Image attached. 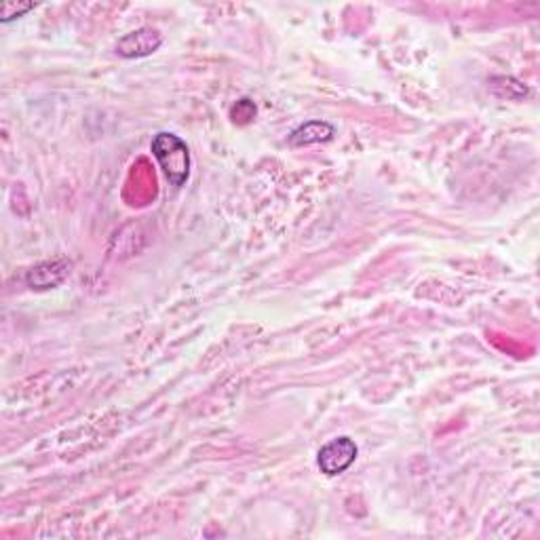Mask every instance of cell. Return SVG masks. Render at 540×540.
I'll return each mask as SVG.
<instances>
[{
    "mask_svg": "<svg viewBox=\"0 0 540 540\" xmlns=\"http://www.w3.org/2000/svg\"><path fill=\"white\" fill-rule=\"evenodd\" d=\"M162 44V34L156 28H140L133 30L119 38L116 43V55L123 60H140V57H148L156 54Z\"/></svg>",
    "mask_w": 540,
    "mask_h": 540,
    "instance_id": "3",
    "label": "cell"
},
{
    "mask_svg": "<svg viewBox=\"0 0 540 540\" xmlns=\"http://www.w3.org/2000/svg\"><path fill=\"white\" fill-rule=\"evenodd\" d=\"M359 447L350 437H336L329 444H325L317 454V465L321 468L323 475L328 477H336L342 475L347 468L355 463Z\"/></svg>",
    "mask_w": 540,
    "mask_h": 540,
    "instance_id": "2",
    "label": "cell"
},
{
    "mask_svg": "<svg viewBox=\"0 0 540 540\" xmlns=\"http://www.w3.org/2000/svg\"><path fill=\"white\" fill-rule=\"evenodd\" d=\"M34 3H3V9H0V22L3 24H9L13 19H19L24 17L25 13L34 9Z\"/></svg>",
    "mask_w": 540,
    "mask_h": 540,
    "instance_id": "6",
    "label": "cell"
},
{
    "mask_svg": "<svg viewBox=\"0 0 540 540\" xmlns=\"http://www.w3.org/2000/svg\"><path fill=\"white\" fill-rule=\"evenodd\" d=\"M70 269H73V264L64 258L36 264L34 269H30L28 275H25V283H28L32 290H54L57 285L66 281Z\"/></svg>",
    "mask_w": 540,
    "mask_h": 540,
    "instance_id": "4",
    "label": "cell"
},
{
    "mask_svg": "<svg viewBox=\"0 0 540 540\" xmlns=\"http://www.w3.org/2000/svg\"><path fill=\"white\" fill-rule=\"evenodd\" d=\"M151 151L169 184L175 188L186 186L191 178V151L186 142L172 132H161L151 142Z\"/></svg>",
    "mask_w": 540,
    "mask_h": 540,
    "instance_id": "1",
    "label": "cell"
},
{
    "mask_svg": "<svg viewBox=\"0 0 540 540\" xmlns=\"http://www.w3.org/2000/svg\"><path fill=\"white\" fill-rule=\"evenodd\" d=\"M336 135V127L331 123L325 121H309L300 125L294 132L290 133V146L302 148L310 144H323V142H329Z\"/></svg>",
    "mask_w": 540,
    "mask_h": 540,
    "instance_id": "5",
    "label": "cell"
},
{
    "mask_svg": "<svg viewBox=\"0 0 540 540\" xmlns=\"http://www.w3.org/2000/svg\"><path fill=\"white\" fill-rule=\"evenodd\" d=\"M231 116L234 123H239V125H247V123L256 116V106H253L251 100H239L234 103Z\"/></svg>",
    "mask_w": 540,
    "mask_h": 540,
    "instance_id": "7",
    "label": "cell"
}]
</instances>
